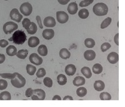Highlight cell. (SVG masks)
Here are the masks:
<instances>
[{
	"label": "cell",
	"mask_w": 125,
	"mask_h": 107,
	"mask_svg": "<svg viewBox=\"0 0 125 107\" xmlns=\"http://www.w3.org/2000/svg\"><path fill=\"white\" fill-rule=\"evenodd\" d=\"M9 41H13L16 44H23L26 41V36L23 31L17 30L13 33L12 37L9 39Z\"/></svg>",
	"instance_id": "6da1fadb"
},
{
	"label": "cell",
	"mask_w": 125,
	"mask_h": 107,
	"mask_svg": "<svg viewBox=\"0 0 125 107\" xmlns=\"http://www.w3.org/2000/svg\"><path fill=\"white\" fill-rule=\"evenodd\" d=\"M93 10L94 13L97 16H105L108 14V8L106 4L104 3H99L96 4L93 6Z\"/></svg>",
	"instance_id": "7a4b0ae2"
},
{
	"label": "cell",
	"mask_w": 125,
	"mask_h": 107,
	"mask_svg": "<svg viewBox=\"0 0 125 107\" xmlns=\"http://www.w3.org/2000/svg\"><path fill=\"white\" fill-rule=\"evenodd\" d=\"M11 83L14 87L17 88H21L25 85L26 80L20 73H16L14 77L11 80Z\"/></svg>",
	"instance_id": "3957f363"
},
{
	"label": "cell",
	"mask_w": 125,
	"mask_h": 107,
	"mask_svg": "<svg viewBox=\"0 0 125 107\" xmlns=\"http://www.w3.org/2000/svg\"><path fill=\"white\" fill-rule=\"evenodd\" d=\"M18 28V25L13 21H8L3 26V31L6 34H11Z\"/></svg>",
	"instance_id": "277c9868"
},
{
	"label": "cell",
	"mask_w": 125,
	"mask_h": 107,
	"mask_svg": "<svg viewBox=\"0 0 125 107\" xmlns=\"http://www.w3.org/2000/svg\"><path fill=\"white\" fill-rule=\"evenodd\" d=\"M46 96V93L44 90L41 89H36L33 90V95L31 99L33 100H43Z\"/></svg>",
	"instance_id": "5b68a950"
},
{
	"label": "cell",
	"mask_w": 125,
	"mask_h": 107,
	"mask_svg": "<svg viewBox=\"0 0 125 107\" xmlns=\"http://www.w3.org/2000/svg\"><path fill=\"white\" fill-rule=\"evenodd\" d=\"M20 11L24 16H29L32 13L33 7L29 3H24L20 6Z\"/></svg>",
	"instance_id": "8992f818"
},
{
	"label": "cell",
	"mask_w": 125,
	"mask_h": 107,
	"mask_svg": "<svg viewBox=\"0 0 125 107\" xmlns=\"http://www.w3.org/2000/svg\"><path fill=\"white\" fill-rule=\"evenodd\" d=\"M10 16L12 20H14L15 21L20 23L21 20L23 19V15L21 14L18 10V9L14 8L11 11L10 14Z\"/></svg>",
	"instance_id": "52a82bcc"
},
{
	"label": "cell",
	"mask_w": 125,
	"mask_h": 107,
	"mask_svg": "<svg viewBox=\"0 0 125 107\" xmlns=\"http://www.w3.org/2000/svg\"><path fill=\"white\" fill-rule=\"evenodd\" d=\"M56 18L59 23L64 24L68 21L69 16L66 12L58 11L56 13Z\"/></svg>",
	"instance_id": "ba28073f"
},
{
	"label": "cell",
	"mask_w": 125,
	"mask_h": 107,
	"mask_svg": "<svg viewBox=\"0 0 125 107\" xmlns=\"http://www.w3.org/2000/svg\"><path fill=\"white\" fill-rule=\"evenodd\" d=\"M29 59H30V62L33 64H34L35 65H40L43 63V59L40 56H39L36 53H32L30 56Z\"/></svg>",
	"instance_id": "9c48e42d"
},
{
	"label": "cell",
	"mask_w": 125,
	"mask_h": 107,
	"mask_svg": "<svg viewBox=\"0 0 125 107\" xmlns=\"http://www.w3.org/2000/svg\"><path fill=\"white\" fill-rule=\"evenodd\" d=\"M108 61L111 64H115L119 61V55L116 52H111L108 55Z\"/></svg>",
	"instance_id": "30bf717a"
},
{
	"label": "cell",
	"mask_w": 125,
	"mask_h": 107,
	"mask_svg": "<svg viewBox=\"0 0 125 107\" xmlns=\"http://www.w3.org/2000/svg\"><path fill=\"white\" fill-rule=\"evenodd\" d=\"M44 26L48 28H53L55 26L56 21L54 18L52 16H48L45 18L43 21Z\"/></svg>",
	"instance_id": "8fae6325"
},
{
	"label": "cell",
	"mask_w": 125,
	"mask_h": 107,
	"mask_svg": "<svg viewBox=\"0 0 125 107\" xmlns=\"http://www.w3.org/2000/svg\"><path fill=\"white\" fill-rule=\"evenodd\" d=\"M43 37L46 40H51L54 36V32L53 29H46L43 32Z\"/></svg>",
	"instance_id": "7c38bea8"
},
{
	"label": "cell",
	"mask_w": 125,
	"mask_h": 107,
	"mask_svg": "<svg viewBox=\"0 0 125 107\" xmlns=\"http://www.w3.org/2000/svg\"><path fill=\"white\" fill-rule=\"evenodd\" d=\"M76 71V68L73 64H68L65 68L66 74L68 76H73L75 74Z\"/></svg>",
	"instance_id": "4fadbf2b"
},
{
	"label": "cell",
	"mask_w": 125,
	"mask_h": 107,
	"mask_svg": "<svg viewBox=\"0 0 125 107\" xmlns=\"http://www.w3.org/2000/svg\"><path fill=\"white\" fill-rule=\"evenodd\" d=\"M28 46L30 47H36V46L40 44V40H39V38L38 37L32 36V37H30V38L28 39Z\"/></svg>",
	"instance_id": "5bb4252c"
},
{
	"label": "cell",
	"mask_w": 125,
	"mask_h": 107,
	"mask_svg": "<svg viewBox=\"0 0 125 107\" xmlns=\"http://www.w3.org/2000/svg\"><path fill=\"white\" fill-rule=\"evenodd\" d=\"M84 57L88 61H93L96 57V53L93 50H87L84 52Z\"/></svg>",
	"instance_id": "9a60e30c"
},
{
	"label": "cell",
	"mask_w": 125,
	"mask_h": 107,
	"mask_svg": "<svg viewBox=\"0 0 125 107\" xmlns=\"http://www.w3.org/2000/svg\"><path fill=\"white\" fill-rule=\"evenodd\" d=\"M68 11L70 14H75L77 13L78 10V4L75 3V2H73L69 4L68 6Z\"/></svg>",
	"instance_id": "2e32d148"
},
{
	"label": "cell",
	"mask_w": 125,
	"mask_h": 107,
	"mask_svg": "<svg viewBox=\"0 0 125 107\" xmlns=\"http://www.w3.org/2000/svg\"><path fill=\"white\" fill-rule=\"evenodd\" d=\"M105 85L101 80H97L94 83V88L98 91H101L104 89Z\"/></svg>",
	"instance_id": "e0dca14e"
},
{
	"label": "cell",
	"mask_w": 125,
	"mask_h": 107,
	"mask_svg": "<svg viewBox=\"0 0 125 107\" xmlns=\"http://www.w3.org/2000/svg\"><path fill=\"white\" fill-rule=\"evenodd\" d=\"M85 81V79L83 77H82V76H76L74 79L73 83V85L76 86H80L84 85Z\"/></svg>",
	"instance_id": "ac0fdd59"
},
{
	"label": "cell",
	"mask_w": 125,
	"mask_h": 107,
	"mask_svg": "<svg viewBox=\"0 0 125 107\" xmlns=\"http://www.w3.org/2000/svg\"><path fill=\"white\" fill-rule=\"evenodd\" d=\"M60 56L62 59L66 60V59L70 58V56H71V53L68 49L62 48L60 50Z\"/></svg>",
	"instance_id": "d6986e66"
},
{
	"label": "cell",
	"mask_w": 125,
	"mask_h": 107,
	"mask_svg": "<svg viewBox=\"0 0 125 107\" xmlns=\"http://www.w3.org/2000/svg\"><path fill=\"white\" fill-rule=\"evenodd\" d=\"M6 53L8 55L10 56H13L16 55L17 54V49L13 45H10L6 49Z\"/></svg>",
	"instance_id": "ffe728a7"
},
{
	"label": "cell",
	"mask_w": 125,
	"mask_h": 107,
	"mask_svg": "<svg viewBox=\"0 0 125 107\" xmlns=\"http://www.w3.org/2000/svg\"><path fill=\"white\" fill-rule=\"evenodd\" d=\"M81 71L82 74L87 78H90L91 77V76H92V73H91V70H90V68L87 67V66L83 67L82 69L81 70Z\"/></svg>",
	"instance_id": "44dd1931"
},
{
	"label": "cell",
	"mask_w": 125,
	"mask_h": 107,
	"mask_svg": "<svg viewBox=\"0 0 125 107\" xmlns=\"http://www.w3.org/2000/svg\"><path fill=\"white\" fill-rule=\"evenodd\" d=\"M38 53L41 56H45L48 54V49H47L46 46L44 44H41L38 48Z\"/></svg>",
	"instance_id": "7402d4cb"
},
{
	"label": "cell",
	"mask_w": 125,
	"mask_h": 107,
	"mask_svg": "<svg viewBox=\"0 0 125 107\" xmlns=\"http://www.w3.org/2000/svg\"><path fill=\"white\" fill-rule=\"evenodd\" d=\"M57 81L60 85H64L67 83V78L64 75L60 74L57 77Z\"/></svg>",
	"instance_id": "603a6c76"
},
{
	"label": "cell",
	"mask_w": 125,
	"mask_h": 107,
	"mask_svg": "<svg viewBox=\"0 0 125 107\" xmlns=\"http://www.w3.org/2000/svg\"><path fill=\"white\" fill-rule=\"evenodd\" d=\"M103 66L99 63H96V64H94L93 66V72L94 74H100L101 73V72L103 71Z\"/></svg>",
	"instance_id": "cb8c5ba5"
},
{
	"label": "cell",
	"mask_w": 125,
	"mask_h": 107,
	"mask_svg": "<svg viewBox=\"0 0 125 107\" xmlns=\"http://www.w3.org/2000/svg\"><path fill=\"white\" fill-rule=\"evenodd\" d=\"M28 54V50H21L18 51L16 54V56L20 59H25L27 57Z\"/></svg>",
	"instance_id": "d4e9b609"
},
{
	"label": "cell",
	"mask_w": 125,
	"mask_h": 107,
	"mask_svg": "<svg viewBox=\"0 0 125 107\" xmlns=\"http://www.w3.org/2000/svg\"><path fill=\"white\" fill-rule=\"evenodd\" d=\"M78 16L81 19H86L89 16V11L87 9H81L79 13Z\"/></svg>",
	"instance_id": "484cf974"
},
{
	"label": "cell",
	"mask_w": 125,
	"mask_h": 107,
	"mask_svg": "<svg viewBox=\"0 0 125 107\" xmlns=\"http://www.w3.org/2000/svg\"><path fill=\"white\" fill-rule=\"evenodd\" d=\"M0 100H11V96L8 91H3L0 93Z\"/></svg>",
	"instance_id": "4316f807"
},
{
	"label": "cell",
	"mask_w": 125,
	"mask_h": 107,
	"mask_svg": "<svg viewBox=\"0 0 125 107\" xmlns=\"http://www.w3.org/2000/svg\"><path fill=\"white\" fill-rule=\"evenodd\" d=\"M84 44L88 48H92L95 45V42L92 38H87L84 40Z\"/></svg>",
	"instance_id": "83f0119b"
},
{
	"label": "cell",
	"mask_w": 125,
	"mask_h": 107,
	"mask_svg": "<svg viewBox=\"0 0 125 107\" xmlns=\"http://www.w3.org/2000/svg\"><path fill=\"white\" fill-rule=\"evenodd\" d=\"M26 71H27L28 74L30 75H34V73L36 71V68L34 66L31 65V64H27L26 66Z\"/></svg>",
	"instance_id": "f1b7e54d"
},
{
	"label": "cell",
	"mask_w": 125,
	"mask_h": 107,
	"mask_svg": "<svg viewBox=\"0 0 125 107\" xmlns=\"http://www.w3.org/2000/svg\"><path fill=\"white\" fill-rule=\"evenodd\" d=\"M76 94L80 97H83L87 94V90L84 87H80L77 89Z\"/></svg>",
	"instance_id": "f546056e"
},
{
	"label": "cell",
	"mask_w": 125,
	"mask_h": 107,
	"mask_svg": "<svg viewBox=\"0 0 125 107\" xmlns=\"http://www.w3.org/2000/svg\"><path fill=\"white\" fill-rule=\"evenodd\" d=\"M37 32V26L34 22H31V25L30 29L27 30V32L30 34H34Z\"/></svg>",
	"instance_id": "4dcf8cb0"
},
{
	"label": "cell",
	"mask_w": 125,
	"mask_h": 107,
	"mask_svg": "<svg viewBox=\"0 0 125 107\" xmlns=\"http://www.w3.org/2000/svg\"><path fill=\"white\" fill-rule=\"evenodd\" d=\"M111 21H112V20H111V18L110 17L106 18L105 20H104L102 22V23H101V28L104 29V28H106L108 27L109 24H111Z\"/></svg>",
	"instance_id": "1f68e13d"
},
{
	"label": "cell",
	"mask_w": 125,
	"mask_h": 107,
	"mask_svg": "<svg viewBox=\"0 0 125 107\" xmlns=\"http://www.w3.org/2000/svg\"><path fill=\"white\" fill-rule=\"evenodd\" d=\"M100 98L101 100H110L111 99V96L107 92H103L100 93Z\"/></svg>",
	"instance_id": "d6a6232c"
},
{
	"label": "cell",
	"mask_w": 125,
	"mask_h": 107,
	"mask_svg": "<svg viewBox=\"0 0 125 107\" xmlns=\"http://www.w3.org/2000/svg\"><path fill=\"white\" fill-rule=\"evenodd\" d=\"M22 24H23V26L24 28V29H26V30H29L31 25V22L30 20V19L28 18H24V20H23V23H22Z\"/></svg>",
	"instance_id": "836d02e7"
},
{
	"label": "cell",
	"mask_w": 125,
	"mask_h": 107,
	"mask_svg": "<svg viewBox=\"0 0 125 107\" xmlns=\"http://www.w3.org/2000/svg\"><path fill=\"white\" fill-rule=\"evenodd\" d=\"M43 83H44V85H45L46 86H47V87L48 88L52 87V86H53V81H52V80L49 77H46L43 80Z\"/></svg>",
	"instance_id": "e575fe53"
},
{
	"label": "cell",
	"mask_w": 125,
	"mask_h": 107,
	"mask_svg": "<svg viewBox=\"0 0 125 107\" xmlns=\"http://www.w3.org/2000/svg\"><path fill=\"white\" fill-rule=\"evenodd\" d=\"M46 75V70L43 68L38 69L36 72V76L38 78H42Z\"/></svg>",
	"instance_id": "d590c367"
},
{
	"label": "cell",
	"mask_w": 125,
	"mask_h": 107,
	"mask_svg": "<svg viewBox=\"0 0 125 107\" xmlns=\"http://www.w3.org/2000/svg\"><path fill=\"white\" fill-rule=\"evenodd\" d=\"M16 73H1L0 74V76H1L3 78H8L11 80L15 76Z\"/></svg>",
	"instance_id": "8d00e7d4"
},
{
	"label": "cell",
	"mask_w": 125,
	"mask_h": 107,
	"mask_svg": "<svg viewBox=\"0 0 125 107\" xmlns=\"http://www.w3.org/2000/svg\"><path fill=\"white\" fill-rule=\"evenodd\" d=\"M93 0H85V1H82L80 2V7H86V6H89L90 4L93 3Z\"/></svg>",
	"instance_id": "74e56055"
},
{
	"label": "cell",
	"mask_w": 125,
	"mask_h": 107,
	"mask_svg": "<svg viewBox=\"0 0 125 107\" xmlns=\"http://www.w3.org/2000/svg\"><path fill=\"white\" fill-rule=\"evenodd\" d=\"M8 86V82L5 80H0V90H3L6 89Z\"/></svg>",
	"instance_id": "f35d334b"
},
{
	"label": "cell",
	"mask_w": 125,
	"mask_h": 107,
	"mask_svg": "<svg viewBox=\"0 0 125 107\" xmlns=\"http://www.w3.org/2000/svg\"><path fill=\"white\" fill-rule=\"evenodd\" d=\"M110 48H111V44L108 43H104L101 46V50L103 52H106Z\"/></svg>",
	"instance_id": "ab89813d"
},
{
	"label": "cell",
	"mask_w": 125,
	"mask_h": 107,
	"mask_svg": "<svg viewBox=\"0 0 125 107\" xmlns=\"http://www.w3.org/2000/svg\"><path fill=\"white\" fill-rule=\"evenodd\" d=\"M33 89L30 88H28L26 91V97H31L32 95H33Z\"/></svg>",
	"instance_id": "60d3db41"
},
{
	"label": "cell",
	"mask_w": 125,
	"mask_h": 107,
	"mask_svg": "<svg viewBox=\"0 0 125 107\" xmlns=\"http://www.w3.org/2000/svg\"><path fill=\"white\" fill-rule=\"evenodd\" d=\"M8 44V42L6 40H1L0 41V46L1 48H5L7 46Z\"/></svg>",
	"instance_id": "b9f144b4"
},
{
	"label": "cell",
	"mask_w": 125,
	"mask_h": 107,
	"mask_svg": "<svg viewBox=\"0 0 125 107\" xmlns=\"http://www.w3.org/2000/svg\"><path fill=\"white\" fill-rule=\"evenodd\" d=\"M36 21L38 22V24L39 25V27L41 29H43V24H42V21H41V17L40 16H37L36 17Z\"/></svg>",
	"instance_id": "7bdbcfd3"
},
{
	"label": "cell",
	"mask_w": 125,
	"mask_h": 107,
	"mask_svg": "<svg viewBox=\"0 0 125 107\" xmlns=\"http://www.w3.org/2000/svg\"><path fill=\"white\" fill-rule=\"evenodd\" d=\"M114 41H115V43L117 45H119V33H117V34H116V35L115 36Z\"/></svg>",
	"instance_id": "ee69618b"
},
{
	"label": "cell",
	"mask_w": 125,
	"mask_h": 107,
	"mask_svg": "<svg viewBox=\"0 0 125 107\" xmlns=\"http://www.w3.org/2000/svg\"><path fill=\"white\" fill-rule=\"evenodd\" d=\"M5 60V56L3 54H0V63L1 64Z\"/></svg>",
	"instance_id": "f6af8a7d"
},
{
	"label": "cell",
	"mask_w": 125,
	"mask_h": 107,
	"mask_svg": "<svg viewBox=\"0 0 125 107\" xmlns=\"http://www.w3.org/2000/svg\"><path fill=\"white\" fill-rule=\"evenodd\" d=\"M69 1H70V0H65V1H64V0H62V1L59 0L58 1V2L60 3V4H63V5H64V4H66Z\"/></svg>",
	"instance_id": "bcb514c9"
},
{
	"label": "cell",
	"mask_w": 125,
	"mask_h": 107,
	"mask_svg": "<svg viewBox=\"0 0 125 107\" xmlns=\"http://www.w3.org/2000/svg\"><path fill=\"white\" fill-rule=\"evenodd\" d=\"M63 100H73V98L72 96H64V98H63V99H62Z\"/></svg>",
	"instance_id": "7dc6e473"
},
{
	"label": "cell",
	"mask_w": 125,
	"mask_h": 107,
	"mask_svg": "<svg viewBox=\"0 0 125 107\" xmlns=\"http://www.w3.org/2000/svg\"><path fill=\"white\" fill-rule=\"evenodd\" d=\"M52 100H62V99H61V98L60 97V96L59 95H55V96H53V99H52Z\"/></svg>",
	"instance_id": "c3c4849f"
}]
</instances>
